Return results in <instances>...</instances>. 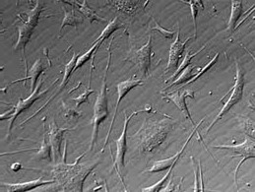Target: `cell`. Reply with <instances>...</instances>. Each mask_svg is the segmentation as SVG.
<instances>
[{
	"instance_id": "1",
	"label": "cell",
	"mask_w": 255,
	"mask_h": 192,
	"mask_svg": "<svg viewBox=\"0 0 255 192\" xmlns=\"http://www.w3.org/2000/svg\"><path fill=\"white\" fill-rule=\"evenodd\" d=\"M173 119H162L158 122L145 123L143 124L140 131L137 133L139 135V147L143 153H149L154 151L168 137L169 133L173 129L174 121Z\"/></svg>"
},
{
	"instance_id": "2",
	"label": "cell",
	"mask_w": 255,
	"mask_h": 192,
	"mask_svg": "<svg viewBox=\"0 0 255 192\" xmlns=\"http://www.w3.org/2000/svg\"><path fill=\"white\" fill-rule=\"evenodd\" d=\"M43 10H44L43 4L40 1H36V6L27 15V20H23V23L20 26H18V39H17L15 45L13 46V48H14V50H19V49L22 50L23 60L25 62L26 73H28L27 60H26V55H25L26 45L30 41L33 32L38 23L39 15Z\"/></svg>"
},
{
	"instance_id": "3",
	"label": "cell",
	"mask_w": 255,
	"mask_h": 192,
	"mask_svg": "<svg viewBox=\"0 0 255 192\" xmlns=\"http://www.w3.org/2000/svg\"><path fill=\"white\" fill-rule=\"evenodd\" d=\"M109 61H110V52L109 53V61L105 72V77L103 81V85L101 88V91L99 93V96L97 97L95 106H94V114L92 118V124H93V131H92V137H91V144H90V151L93 150L96 142L97 137L99 134V126L100 124L108 117L109 115V110H108V96H107V73L109 67Z\"/></svg>"
},
{
	"instance_id": "4",
	"label": "cell",
	"mask_w": 255,
	"mask_h": 192,
	"mask_svg": "<svg viewBox=\"0 0 255 192\" xmlns=\"http://www.w3.org/2000/svg\"><path fill=\"white\" fill-rule=\"evenodd\" d=\"M152 111V107L150 105H147L146 108L144 110H139V111H135L133 112L129 116L126 115V114L124 115V123H123V130L121 135L119 136L118 139H113V141L116 144V153H115V157H114V162H113V168L116 170L117 175L119 176L122 185L124 186L123 180L121 179V171L124 168V156L127 150V144H126V132H127V128H128V123L130 121V119L138 115L139 113H150Z\"/></svg>"
},
{
	"instance_id": "5",
	"label": "cell",
	"mask_w": 255,
	"mask_h": 192,
	"mask_svg": "<svg viewBox=\"0 0 255 192\" xmlns=\"http://www.w3.org/2000/svg\"><path fill=\"white\" fill-rule=\"evenodd\" d=\"M235 85L233 87V92L229 98V100L225 103V105L223 106V108L221 109L220 113L218 114V115L216 116V118L212 121V123L209 125V127L206 130V133H208L210 131V129L235 106L237 105L244 96V88H245V74L242 70V68L240 67L239 64H237V75H236V80H235Z\"/></svg>"
},
{
	"instance_id": "6",
	"label": "cell",
	"mask_w": 255,
	"mask_h": 192,
	"mask_svg": "<svg viewBox=\"0 0 255 192\" xmlns=\"http://www.w3.org/2000/svg\"><path fill=\"white\" fill-rule=\"evenodd\" d=\"M144 83L142 82V80L140 79H136L135 77H131L125 81H122V82H119L117 85H116V89H117V99H116V102H115V109H114V113H113V116L111 118V122H110V125H109V132L107 134V137H106V140H105V143H104V146L101 150V153L104 152V149L106 147V145L108 144L109 142V136H110V133H111V130H112V127H113V124H114V121H115V118H116V115H117V111H118V108H119V103L121 102V100L123 99V97L125 95H127L132 89L136 88V87H139V86H143Z\"/></svg>"
},
{
	"instance_id": "7",
	"label": "cell",
	"mask_w": 255,
	"mask_h": 192,
	"mask_svg": "<svg viewBox=\"0 0 255 192\" xmlns=\"http://www.w3.org/2000/svg\"><path fill=\"white\" fill-rule=\"evenodd\" d=\"M151 55H152V37L150 36L148 41L138 50L134 51L132 55L129 56V60L134 62L140 71L143 73L144 77L149 75V70L151 67Z\"/></svg>"
},
{
	"instance_id": "8",
	"label": "cell",
	"mask_w": 255,
	"mask_h": 192,
	"mask_svg": "<svg viewBox=\"0 0 255 192\" xmlns=\"http://www.w3.org/2000/svg\"><path fill=\"white\" fill-rule=\"evenodd\" d=\"M43 81H44V80H41V81L38 83V85L35 88L34 92L31 93L30 96H29L27 99H25V100H24V99H20L19 102H18V104H17L16 106H14V113H13L12 116L10 117V123H9V127H8V132H7V139H8L9 136H10L13 123H14L15 119L17 118V116H18L23 111L29 109L36 100H38L39 98H41V97L49 90V88H47V89H45L44 91L39 92V89H40L41 85L43 84Z\"/></svg>"
},
{
	"instance_id": "9",
	"label": "cell",
	"mask_w": 255,
	"mask_h": 192,
	"mask_svg": "<svg viewBox=\"0 0 255 192\" xmlns=\"http://www.w3.org/2000/svg\"><path fill=\"white\" fill-rule=\"evenodd\" d=\"M194 95H195L194 90H188V89L181 88L177 92H174L172 94H167L165 97H163V100H168V101L173 102L185 115V116L191 121L193 127H196V125L193 121V118H192L191 115L189 114L188 109L186 107V99L187 98L194 99Z\"/></svg>"
},
{
	"instance_id": "10",
	"label": "cell",
	"mask_w": 255,
	"mask_h": 192,
	"mask_svg": "<svg viewBox=\"0 0 255 192\" xmlns=\"http://www.w3.org/2000/svg\"><path fill=\"white\" fill-rule=\"evenodd\" d=\"M180 33H181V29L179 28L178 30V33H177V38L176 40L171 44V47H170V52H169V62H168V65L165 69V73L167 72H170L171 70L179 67V61L184 51V48H185V45L186 43L188 42L189 39H191V37L187 38L183 42L181 41V38H180Z\"/></svg>"
},
{
	"instance_id": "11",
	"label": "cell",
	"mask_w": 255,
	"mask_h": 192,
	"mask_svg": "<svg viewBox=\"0 0 255 192\" xmlns=\"http://www.w3.org/2000/svg\"><path fill=\"white\" fill-rule=\"evenodd\" d=\"M197 128H198V126L194 127L193 131H192L191 134L188 136V138L186 139L185 143L183 144V146L182 147V149H181L177 154H175L174 156H172V157H170V158H168V159L155 162V163L152 165V167H151L150 169H148L147 171H145V173H148V174L153 173V174H154V173H160V172H163V171H166V170L170 169L175 163H177V162L180 160V158H181L182 154L184 152V150H185L187 144H188L189 141L192 139V137L194 136V134L197 132Z\"/></svg>"
},
{
	"instance_id": "12",
	"label": "cell",
	"mask_w": 255,
	"mask_h": 192,
	"mask_svg": "<svg viewBox=\"0 0 255 192\" xmlns=\"http://www.w3.org/2000/svg\"><path fill=\"white\" fill-rule=\"evenodd\" d=\"M215 149H228L238 154L239 156H243V158L253 159L255 158V140L253 137L246 138L245 142L237 145H215L213 146Z\"/></svg>"
},
{
	"instance_id": "13",
	"label": "cell",
	"mask_w": 255,
	"mask_h": 192,
	"mask_svg": "<svg viewBox=\"0 0 255 192\" xmlns=\"http://www.w3.org/2000/svg\"><path fill=\"white\" fill-rule=\"evenodd\" d=\"M72 130L71 128H59L57 125L52 122L49 126V143L51 145L53 160L56 162L57 157L60 155V145L63 139V134L66 131Z\"/></svg>"
},
{
	"instance_id": "14",
	"label": "cell",
	"mask_w": 255,
	"mask_h": 192,
	"mask_svg": "<svg viewBox=\"0 0 255 192\" xmlns=\"http://www.w3.org/2000/svg\"><path fill=\"white\" fill-rule=\"evenodd\" d=\"M54 180L51 181H44L42 178H39L35 181L27 182V183H21V184H6L2 183L1 187L8 189L9 192H29L32 190H35L36 188L53 184Z\"/></svg>"
},
{
	"instance_id": "15",
	"label": "cell",
	"mask_w": 255,
	"mask_h": 192,
	"mask_svg": "<svg viewBox=\"0 0 255 192\" xmlns=\"http://www.w3.org/2000/svg\"><path fill=\"white\" fill-rule=\"evenodd\" d=\"M46 69V65L41 61V59H37L36 60V62L32 65L31 69L29 70L28 72V76L23 78V79H20V80H17V81H23V80H28V79H31V93L34 92L35 88H36V80L38 78V76Z\"/></svg>"
},
{
	"instance_id": "16",
	"label": "cell",
	"mask_w": 255,
	"mask_h": 192,
	"mask_svg": "<svg viewBox=\"0 0 255 192\" xmlns=\"http://www.w3.org/2000/svg\"><path fill=\"white\" fill-rule=\"evenodd\" d=\"M243 15V1H231V16L228 23L227 31L232 32L236 28L237 22Z\"/></svg>"
},
{
	"instance_id": "17",
	"label": "cell",
	"mask_w": 255,
	"mask_h": 192,
	"mask_svg": "<svg viewBox=\"0 0 255 192\" xmlns=\"http://www.w3.org/2000/svg\"><path fill=\"white\" fill-rule=\"evenodd\" d=\"M74 2H75V4L78 6L79 11L88 19V21H89L90 24H92L94 21H99V22H104V23H105V22H108L107 19H105V18L99 16L94 10H92V9L88 6L86 0H84L82 3H79L78 1H74Z\"/></svg>"
},
{
	"instance_id": "18",
	"label": "cell",
	"mask_w": 255,
	"mask_h": 192,
	"mask_svg": "<svg viewBox=\"0 0 255 192\" xmlns=\"http://www.w3.org/2000/svg\"><path fill=\"white\" fill-rule=\"evenodd\" d=\"M123 24L118 22V17H115L113 20H111L108 26L105 28V30L102 32V34L100 35V37L95 40V42H103V40H105L106 38H108L111 34H113L115 31H117L118 29L122 28Z\"/></svg>"
},
{
	"instance_id": "19",
	"label": "cell",
	"mask_w": 255,
	"mask_h": 192,
	"mask_svg": "<svg viewBox=\"0 0 255 192\" xmlns=\"http://www.w3.org/2000/svg\"><path fill=\"white\" fill-rule=\"evenodd\" d=\"M51 153H52V149H51V145L50 143L46 141V135L45 133L43 134V138H42V142L41 145L39 147V149L37 150L36 154V158L38 160H46V161H50L51 158Z\"/></svg>"
},
{
	"instance_id": "20",
	"label": "cell",
	"mask_w": 255,
	"mask_h": 192,
	"mask_svg": "<svg viewBox=\"0 0 255 192\" xmlns=\"http://www.w3.org/2000/svg\"><path fill=\"white\" fill-rule=\"evenodd\" d=\"M206 47V44L205 45H203L199 50H197L196 52H194V53H190V51H187L186 53H185V56L183 57V59H182V63H181V65H179V67H178V69L175 71V73L170 77V78H168L167 80H166V82H169V81H171L172 79H174L177 75H179L184 68H186L188 65H189V62H190V60L194 57V56H196L197 54H199L204 48Z\"/></svg>"
},
{
	"instance_id": "21",
	"label": "cell",
	"mask_w": 255,
	"mask_h": 192,
	"mask_svg": "<svg viewBox=\"0 0 255 192\" xmlns=\"http://www.w3.org/2000/svg\"><path fill=\"white\" fill-rule=\"evenodd\" d=\"M196 66L195 65H192V64H189L186 68H184L180 74V76L174 81L172 82L170 85H168L165 90H168L170 89L171 87L175 86V85H180V84H184L185 82H187L191 77H192V70L195 68Z\"/></svg>"
},
{
	"instance_id": "22",
	"label": "cell",
	"mask_w": 255,
	"mask_h": 192,
	"mask_svg": "<svg viewBox=\"0 0 255 192\" xmlns=\"http://www.w3.org/2000/svg\"><path fill=\"white\" fill-rule=\"evenodd\" d=\"M77 58H78V55L74 52L73 53V56L72 58L65 64V69H64V74H63V78H62V81L59 85V90H62V88L67 84V80L68 78L70 77V75L73 73L74 71V68L76 66V62H77Z\"/></svg>"
},
{
	"instance_id": "23",
	"label": "cell",
	"mask_w": 255,
	"mask_h": 192,
	"mask_svg": "<svg viewBox=\"0 0 255 192\" xmlns=\"http://www.w3.org/2000/svg\"><path fill=\"white\" fill-rule=\"evenodd\" d=\"M63 13H64V16H63V20H62V23H61V26L59 29V34L61 33V31L63 30V28L65 26H72L74 28H77V25L80 23L79 18L75 16L74 10L68 12V11H66V9H63Z\"/></svg>"
},
{
	"instance_id": "24",
	"label": "cell",
	"mask_w": 255,
	"mask_h": 192,
	"mask_svg": "<svg viewBox=\"0 0 255 192\" xmlns=\"http://www.w3.org/2000/svg\"><path fill=\"white\" fill-rule=\"evenodd\" d=\"M110 2H112L111 4L117 9L129 14L133 13L140 4V1H110Z\"/></svg>"
},
{
	"instance_id": "25",
	"label": "cell",
	"mask_w": 255,
	"mask_h": 192,
	"mask_svg": "<svg viewBox=\"0 0 255 192\" xmlns=\"http://www.w3.org/2000/svg\"><path fill=\"white\" fill-rule=\"evenodd\" d=\"M101 43H102V42H94V44L92 45V47H91L88 51H86V52L83 53L82 55H79V56H78L77 62H76V66H75L73 72H75L77 69H79L82 65H84V63H86V62L92 57L93 52L101 45Z\"/></svg>"
},
{
	"instance_id": "26",
	"label": "cell",
	"mask_w": 255,
	"mask_h": 192,
	"mask_svg": "<svg viewBox=\"0 0 255 192\" xmlns=\"http://www.w3.org/2000/svg\"><path fill=\"white\" fill-rule=\"evenodd\" d=\"M219 53H216V55L209 61V63L208 64H206L203 68H201L200 69V71H198V73H196L193 77H191L187 82H185L183 85H188V84H191V83H193V82H195L197 79H199L201 76H203L208 70H210L212 67H213V65H215V63L217 62V60H218V57H219Z\"/></svg>"
},
{
	"instance_id": "27",
	"label": "cell",
	"mask_w": 255,
	"mask_h": 192,
	"mask_svg": "<svg viewBox=\"0 0 255 192\" xmlns=\"http://www.w3.org/2000/svg\"><path fill=\"white\" fill-rule=\"evenodd\" d=\"M185 4H188L190 6V10H191V16H192V20H193V26H194V38L197 37V24H196V17L198 14V7L201 6L202 9H204L203 7V2L202 1H183Z\"/></svg>"
},
{
	"instance_id": "28",
	"label": "cell",
	"mask_w": 255,
	"mask_h": 192,
	"mask_svg": "<svg viewBox=\"0 0 255 192\" xmlns=\"http://www.w3.org/2000/svg\"><path fill=\"white\" fill-rule=\"evenodd\" d=\"M94 92H95V91H94L93 89L88 88V89H86L85 92H84L83 94H81L79 97L73 99V101H74L75 104H76L75 108L78 109V108L80 107V105H82V104H84V103H87V104H88V103H89V97H90V95H91L92 93H94Z\"/></svg>"
},
{
	"instance_id": "29",
	"label": "cell",
	"mask_w": 255,
	"mask_h": 192,
	"mask_svg": "<svg viewBox=\"0 0 255 192\" xmlns=\"http://www.w3.org/2000/svg\"><path fill=\"white\" fill-rule=\"evenodd\" d=\"M153 20H154V22H155V26L152 28L153 31H158V32H160V34H162L166 38H172L175 36L176 32H174V31H169V30H167V29H164L162 26L159 25V23H158L155 19H153Z\"/></svg>"
},
{
	"instance_id": "30",
	"label": "cell",
	"mask_w": 255,
	"mask_h": 192,
	"mask_svg": "<svg viewBox=\"0 0 255 192\" xmlns=\"http://www.w3.org/2000/svg\"><path fill=\"white\" fill-rule=\"evenodd\" d=\"M63 104V109H64V115H65V117H67V118H71V117H74V116H80L81 115L80 114H78V113H76L73 109H70V108H67L66 106H65V104L64 103H62Z\"/></svg>"
},
{
	"instance_id": "31",
	"label": "cell",
	"mask_w": 255,
	"mask_h": 192,
	"mask_svg": "<svg viewBox=\"0 0 255 192\" xmlns=\"http://www.w3.org/2000/svg\"><path fill=\"white\" fill-rule=\"evenodd\" d=\"M191 160H192V164H193V167H194V174H195V184H194L193 191H194V192H199V191H200V187H199V182H198V173H197V168H196V167H195V165H194L193 157H191Z\"/></svg>"
}]
</instances>
